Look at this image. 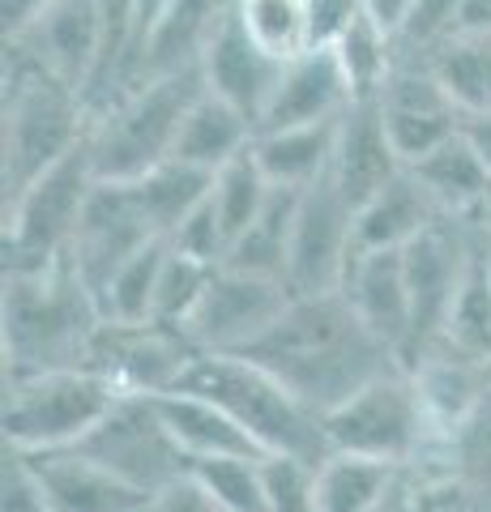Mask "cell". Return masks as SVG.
<instances>
[{"mask_svg": "<svg viewBox=\"0 0 491 512\" xmlns=\"http://www.w3.org/2000/svg\"><path fill=\"white\" fill-rule=\"evenodd\" d=\"M240 355L274 372L316 414L342 406L355 389H363L389 367H406L355 316L342 291L291 295L287 312Z\"/></svg>", "mask_w": 491, "mask_h": 512, "instance_id": "1", "label": "cell"}, {"mask_svg": "<svg viewBox=\"0 0 491 512\" xmlns=\"http://www.w3.org/2000/svg\"><path fill=\"white\" fill-rule=\"evenodd\" d=\"M103 320L99 299L77 278L69 256L39 269H5V299H0L5 372L90 367Z\"/></svg>", "mask_w": 491, "mask_h": 512, "instance_id": "2", "label": "cell"}, {"mask_svg": "<svg viewBox=\"0 0 491 512\" xmlns=\"http://www.w3.org/2000/svg\"><path fill=\"white\" fill-rule=\"evenodd\" d=\"M0 184L5 205L86 141L90 107L69 82L5 47V107H0Z\"/></svg>", "mask_w": 491, "mask_h": 512, "instance_id": "3", "label": "cell"}, {"mask_svg": "<svg viewBox=\"0 0 491 512\" xmlns=\"http://www.w3.org/2000/svg\"><path fill=\"white\" fill-rule=\"evenodd\" d=\"M201 90L205 77L201 64H193V69L141 77L137 86L99 107L86 128L94 175L99 180H137L150 167L167 163L176 154L188 107L201 99Z\"/></svg>", "mask_w": 491, "mask_h": 512, "instance_id": "4", "label": "cell"}, {"mask_svg": "<svg viewBox=\"0 0 491 512\" xmlns=\"http://www.w3.org/2000/svg\"><path fill=\"white\" fill-rule=\"evenodd\" d=\"M180 389L201 393L214 406H223L261 453L304 461H321L329 453L321 414L308 410L274 372H265L248 355H210V350H201L193 367L184 372Z\"/></svg>", "mask_w": 491, "mask_h": 512, "instance_id": "5", "label": "cell"}, {"mask_svg": "<svg viewBox=\"0 0 491 512\" xmlns=\"http://www.w3.org/2000/svg\"><path fill=\"white\" fill-rule=\"evenodd\" d=\"M329 453H359L376 461H393L427 483L436 470V457L445 440H440L436 423L427 419V406L419 397V384L410 367H389L363 389H355L342 406L321 414Z\"/></svg>", "mask_w": 491, "mask_h": 512, "instance_id": "6", "label": "cell"}, {"mask_svg": "<svg viewBox=\"0 0 491 512\" xmlns=\"http://www.w3.org/2000/svg\"><path fill=\"white\" fill-rule=\"evenodd\" d=\"M120 389L94 367L5 372V444L13 453H52L90 436Z\"/></svg>", "mask_w": 491, "mask_h": 512, "instance_id": "7", "label": "cell"}, {"mask_svg": "<svg viewBox=\"0 0 491 512\" xmlns=\"http://www.w3.org/2000/svg\"><path fill=\"white\" fill-rule=\"evenodd\" d=\"M94 184L99 175H94L86 141L47 167L39 180H30L5 205V269H39L65 261Z\"/></svg>", "mask_w": 491, "mask_h": 512, "instance_id": "8", "label": "cell"}, {"mask_svg": "<svg viewBox=\"0 0 491 512\" xmlns=\"http://www.w3.org/2000/svg\"><path fill=\"white\" fill-rule=\"evenodd\" d=\"M73 448L94 457L112 474L129 478L133 487L150 491V495L158 487L176 483L180 474H188L184 448L167 431L163 414H158V402L146 393H120L112 410L90 427V436Z\"/></svg>", "mask_w": 491, "mask_h": 512, "instance_id": "9", "label": "cell"}, {"mask_svg": "<svg viewBox=\"0 0 491 512\" xmlns=\"http://www.w3.org/2000/svg\"><path fill=\"white\" fill-rule=\"evenodd\" d=\"M291 295L295 291L282 278H261L218 265L205 295L197 299V308L180 325V333L197 350H210V355H240L287 312Z\"/></svg>", "mask_w": 491, "mask_h": 512, "instance_id": "10", "label": "cell"}, {"mask_svg": "<svg viewBox=\"0 0 491 512\" xmlns=\"http://www.w3.org/2000/svg\"><path fill=\"white\" fill-rule=\"evenodd\" d=\"M483 222H462V218H436L423 235H415L402 248L406 265V286H410V312H415V350L432 346L449 320V308L466 282V269L479 248Z\"/></svg>", "mask_w": 491, "mask_h": 512, "instance_id": "11", "label": "cell"}, {"mask_svg": "<svg viewBox=\"0 0 491 512\" xmlns=\"http://www.w3.org/2000/svg\"><path fill=\"white\" fill-rule=\"evenodd\" d=\"M351 256H355V205L325 175L321 184L299 192L287 286L295 295L338 291L346 269H351Z\"/></svg>", "mask_w": 491, "mask_h": 512, "instance_id": "12", "label": "cell"}, {"mask_svg": "<svg viewBox=\"0 0 491 512\" xmlns=\"http://www.w3.org/2000/svg\"><path fill=\"white\" fill-rule=\"evenodd\" d=\"M154 227L146 210H141L137 192L129 180H99L82 210V222L73 231L69 244V265L77 269V278L90 286L94 299H103L107 282L120 274L124 261L154 244Z\"/></svg>", "mask_w": 491, "mask_h": 512, "instance_id": "13", "label": "cell"}, {"mask_svg": "<svg viewBox=\"0 0 491 512\" xmlns=\"http://www.w3.org/2000/svg\"><path fill=\"white\" fill-rule=\"evenodd\" d=\"M372 103L406 167L419 163L423 154H432L436 146H445L449 137H457L466 128V111L440 86V77L432 73L427 60L398 56V64H393V73L385 77V86L376 90Z\"/></svg>", "mask_w": 491, "mask_h": 512, "instance_id": "14", "label": "cell"}, {"mask_svg": "<svg viewBox=\"0 0 491 512\" xmlns=\"http://www.w3.org/2000/svg\"><path fill=\"white\" fill-rule=\"evenodd\" d=\"M197 355L201 350L180 329L158 325V320H141V325L103 320L90 350V367L103 372L120 393L163 397L171 389H180V380Z\"/></svg>", "mask_w": 491, "mask_h": 512, "instance_id": "15", "label": "cell"}, {"mask_svg": "<svg viewBox=\"0 0 491 512\" xmlns=\"http://www.w3.org/2000/svg\"><path fill=\"white\" fill-rule=\"evenodd\" d=\"M5 47L43 64L86 99L103 47V0H52L26 30L9 35Z\"/></svg>", "mask_w": 491, "mask_h": 512, "instance_id": "16", "label": "cell"}, {"mask_svg": "<svg viewBox=\"0 0 491 512\" xmlns=\"http://www.w3.org/2000/svg\"><path fill=\"white\" fill-rule=\"evenodd\" d=\"M13 453V448H9ZM35 478L52 512H146L150 491L133 487L129 478L112 474L94 457L77 448H52V453H13Z\"/></svg>", "mask_w": 491, "mask_h": 512, "instance_id": "17", "label": "cell"}, {"mask_svg": "<svg viewBox=\"0 0 491 512\" xmlns=\"http://www.w3.org/2000/svg\"><path fill=\"white\" fill-rule=\"evenodd\" d=\"M338 291L355 308V316L363 325H368L402 363H410V350H415V312H410L402 248L355 252Z\"/></svg>", "mask_w": 491, "mask_h": 512, "instance_id": "18", "label": "cell"}, {"mask_svg": "<svg viewBox=\"0 0 491 512\" xmlns=\"http://www.w3.org/2000/svg\"><path fill=\"white\" fill-rule=\"evenodd\" d=\"M355 103V90L346 82V69L334 47H304L299 56L282 60L278 86L261 111V128H291V124H316L338 120Z\"/></svg>", "mask_w": 491, "mask_h": 512, "instance_id": "19", "label": "cell"}, {"mask_svg": "<svg viewBox=\"0 0 491 512\" xmlns=\"http://www.w3.org/2000/svg\"><path fill=\"white\" fill-rule=\"evenodd\" d=\"M406 367L419 384L427 419L436 423L440 440H449L453 431L491 397V363L470 359V355H462V350H453L449 342L423 346Z\"/></svg>", "mask_w": 491, "mask_h": 512, "instance_id": "20", "label": "cell"}, {"mask_svg": "<svg viewBox=\"0 0 491 512\" xmlns=\"http://www.w3.org/2000/svg\"><path fill=\"white\" fill-rule=\"evenodd\" d=\"M402 171H406V163H402V154L393 150L376 103L372 99H355L338 120V146H334L329 180H334L342 197L359 210L372 192H380L393 175H402Z\"/></svg>", "mask_w": 491, "mask_h": 512, "instance_id": "21", "label": "cell"}, {"mask_svg": "<svg viewBox=\"0 0 491 512\" xmlns=\"http://www.w3.org/2000/svg\"><path fill=\"white\" fill-rule=\"evenodd\" d=\"M278 73H282V60L269 56L265 47L248 35L240 13H231V18L223 22V30L214 35V43L205 47V56H201L205 90L235 103L240 111H248L257 124H261V111L269 103V94H274V86H278Z\"/></svg>", "mask_w": 491, "mask_h": 512, "instance_id": "22", "label": "cell"}, {"mask_svg": "<svg viewBox=\"0 0 491 512\" xmlns=\"http://www.w3.org/2000/svg\"><path fill=\"white\" fill-rule=\"evenodd\" d=\"M235 13V0H167L158 9L146 43H141L137 82L154 73H176L201 64L205 47L223 30V22Z\"/></svg>", "mask_w": 491, "mask_h": 512, "instance_id": "23", "label": "cell"}, {"mask_svg": "<svg viewBox=\"0 0 491 512\" xmlns=\"http://www.w3.org/2000/svg\"><path fill=\"white\" fill-rule=\"evenodd\" d=\"M410 175L423 184V192L436 201V210L445 218L483 222L487 227L491 171L483 163V154L474 150V141L466 137V128L457 137H449L445 146H436L432 154H423L419 163H410Z\"/></svg>", "mask_w": 491, "mask_h": 512, "instance_id": "24", "label": "cell"}, {"mask_svg": "<svg viewBox=\"0 0 491 512\" xmlns=\"http://www.w3.org/2000/svg\"><path fill=\"white\" fill-rule=\"evenodd\" d=\"M338 120L291 124V128H261L257 141H252V158L261 163L265 180L274 188H295V192L321 184L329 175V167H334Z\"/></svg>", "mask_w": 491, "mask_h": 512, "instance_id": "25", "label": "cell"}, {"mask_svg": "<svg viewBox=\"0 0 491 512\" xmlns=\"http://www.w3.org/2000/svg\"><path fill=\"white\" fill-rule=\"evenodd\" d=\"M436 218H445L436 210V201L423 192V184L410 175H402L372 192L368 201L355 210V252H380V248H406L415 235H423Z\"/></svg>", "mask_w": 491, "mask_h": 512, "instance_id": "26", "label": "cell"}, {"mask_svg": "<svg viewBox=\"0 0 491 512\" xmlns=\"http://www.w3.org/2000/svg\"><path fill=\"white\" fill-rule=\"evenodd\" d=\"M158 402V414H163L167 431L176 436V444L184 448L188 461L201 457H265L252 436L231 419L223 406H214L210 397L188 393V389H171Z\"/></svg>", "mask_w": 491, "mask_h": 512, "instance_id": "27", "label": "cell"}, {"mask_svg": "<svg viewBox=\"0 0 491 512\" xmlns=\"http://www.w3.org/2000/svg\"><path fill=\"white\" fill-rule=\"evenodd\" d=\"M252 141H257V120L235 103L201 90V99L188 107V116H184L176 154L171 158H184V163H193L201 171H218V167H227L231 158L248 154Z\"/></svg>", "mask_w": 491, "mask_h": 512, "instance_id": "28", "label": "cell"}, {"mask_svg": "<svg viewBox=\"0 0 491 512\" xmlns=\"http://www.w3.org/2000/svg\"><path fill=\"white\" fill-rule=\"evenodd\" d=\"M406 478L410 470L393 466V461L334 448L316 461V504H321V512H376Z\"/></svg>", "mask_w": 491, "mask_h": 512, "instance_id": "29", "label": "cell"}, {"mask_svg": "<svg viewBox=\"0 0 491 512\" xmlns=\"http://www.w3.org/2000/svg\"><path fill=\"white\" fill-rule=\"evenodd\" d=\"M141 210H146L150 227L158 239H171L180 231V222L197 210V205L210 197L214 188V171H201L193 163H184V158H167V163L150 167L146 175H137L129 180Z\"/></svg>", "mask_w": 491, "mask_h": 512, "instance_id": "30", "label": "cell"}, {"mask_svg": "<svg viewBox=\"0 0 491 512\" xmlns=\"http://www.w3.org/2000/svg\"><path fill=\"white\" fill-rule=\"evenodd\" d=\"M295 205H299L295 188H274V197L265 201V210L257 214V222H252V227L227 248L223 265L244 269V274H261V278H282V282H287Z\"/></svg>", "mask_w": 491, "mask_h": 512, "instance_id": "31", "label": "cell"}, {"mask_svg": "<svg viewBox=\"0 0 491 512\" xmlns=\"http://www.w3.org/2000/svg\"><path fill=\"white\" fill-rule=\"evenodd\" d=\"M427 483L491 500V397L445 440Z\"/></svg>", "mask_w": 491, "mask_h": 512, "instance_id": "32", "label": "cell"}, {"mask_svg": "<svg viewBox=\"0 0 491 512\" xmlns=\"http://www.w3.org/2000/svg\"><path fill=\"white\" fill-rule=\"evenodd\" d=\"M436 342H449L453 350H462L470 359L491 363V265H487V227L474 248V261L466 269V282L457 291L449 320L440 329Z\"/></svg>", "mask_w": 491, "mask_h": 512, "instance_id": "33", "label": "cell"}, {"mask_svg": "<svg viewBox=\"0 0 491 512\" xmlns=\"http://www.w3.org/2000/svg\"><path fill=\"white\" fill-rule=\"evenodd\" d=\"M427 64L466 116L491 111V35H453L427 56Z\"/></svg>", "mask_w": 491, "mask_h": 512, "instance_id": "34", "label": "cell"}, {"mask_svg": "<svg viewBox=\"0 0 491 512\" xmlns=\"http://www.w3.org/2000/svg\"><path fill=\"white\" fill-rule=\"evenodd\" d=\"M274 197V184L265 180L261 163L248 154L231 158L227 167L214 171V188H210V205L218 222H223V235H227V248L240 239L252 222H257V214L265 210V201Z\"/></svg>", "mask_w": 491, "mask_h": 512, "instance_id": "35", "label": "cell"}, {"mask_svg": "<svg viewBox=\"0 0 491 512\" xmlns=\"http://www.w3.org/2000/svg\"><path fill=\"white\" fill-rule=\"evenodd\" d=\"M334 52L346 69V82H351L355 99H376V90L385 86V77L393 73V64H398V43L385 26L368 13H359L351 22V30L334 43Z\"/></svg>", "mask_w": 491, "mask_h": 512, "instance_id": "36", "label": "cell"}, {"mask_svg": "<svg viewBox=\"0 0 491 512\" xmlns=\"http://www.w3.org/2000/svg\"><path fill=\"white\" fill-rule=\"evenodd\" d=\"M163 256H167V239H154V244L141 248L133 261L120 265V274L107 282V291L99 299L107 320H120V325L154 320V295H158V274H163Z\"/></svg>", "mask_w": 491, "mask_h": 512, "instance_id": "37", "label": "cell"}, {"mask_svg": "<svg viewBox=\"0 0 491 512\" xmlns=\"http://www.w3.org/2000/svg\"><path fill=\"white\" fill-rule=\"evenodd\" d=\"M261 461L265 457H201L188 461V474L205 487L218 512H269Z\"/></svg>", "mask_w": 491, "mask_h": 512, "instance_id": "38", "label": "cell"}, {"mask_svg": "<svg viewBox=\"0 0 491 512\" xmlns=\"http://www.w3.org/2000/svg\"><path fill=\"white\" fill-rule=\"evenodd\" d=\"M235 13L252 39L269 56L291 60L308 47V9L304 0H235Z\"/></svg>", "mask_w": 491, "mask_h": 512, "instance_id": "39", "label": "cell"}, {"mask_svg": "<svg viewBox=\"0 0 491 512\" xmlns=\"http://www.w3.org/2000/svg\"><path fill=\"white\" fill-rule=\"evenodd\" d=\"M218 265H205L197 256H184L167 244V256H163V274H158V295H154V320L158 325H171L180 329L188 312L197 308V299L205 295Z\"/></svg>", "mask_w": 491, "mask_h": 512, "instance_id": "40", "label": "cell"}, {"mask_svg": "<svg viewBox=\"0 0 491 512\" xmlns=\"http://www.w3.org/2000/svg\"><path fill=\"white\" fill-rule=\"evenodd\" d=\"M457 13L462 0H415L406 13V22L398 26V56L402 60H427L440 43H449L457 35Z\"/></svg>", "mask_w": 491, "mask_h": 512, "instance_id": "41", "label": "cell"}, {"mask_svg": "<svg viewBox=\"0 0 491 512\" xmlns=\"http://www.w3.org/2000/svg\"><path fill=\"white\" fill-rule=\"evenodd\" d=\"M261 470L269 512H321V504H316V461L265 453Z\"/></svg>", "mask_w": 491, "mask_h": 512, "instance_id": "42", "label": "cell"}, {"mask_svg": "<svg viewBox=\"0 0 491 512\" xmlns=\"http://www.w3.org/2000/svg\"><path fill=\"white\" fill-rule=\"evenodd\" d=\"M308 9V47H334L363 13V0H304Z\"/></svg>", "mask_w": 491, "mask_h": 512, "instance_id": "43", "label": "cell"}, {"mask_svg": "<svg viewBox=\"0 0 491 512\" xmlns=\"http://www.w3.org/2000/svg\"><path fill=\"white\" fill-rule=\"evenodd\" d=\"M146 512H218V508H214V500L205 495V487L197 483L193 474H180L176 483L158 487V491L150 495Z\"/></svg>", "mask_w": 491, "mask_h": 512, "instance_id": "44", "label": "cell"}, {"mask_svg": "<svg viewBox=\"0 0 491 512\" xmlns=\"http://www.w3.org/2000/svg\"><path fill=\"white\" fill-rule=\"evenodd\" d=\"M0 512H52V504L35 487V478L26 474V466L13 453L5 457V504H0Z\"/></svg>", "mask_w": 491, "mask_h": 512, "instance_id": "45", "label": "cell"}, {"mask_svg": "<svg viewBox=\"0 0 491 512\" xmlns=\"http://www.w3.org/2000/svg\"><path fill=\"white\" fill-rule=\"evenodd\" d=\"M47 5H52V0H0V26H5V39L26 30Z\"/></svg>", "mask_w": 491, "mask_h": 512, "instance_id": "46", "label": "cell"}, {"mask_svg": "<svg viewBox=\"0 0 491 512\" xmlns=\"http://www.w3.org/2000/svg\"><path fill=\"white\" fill-rule=\"evenodd\" d=\"M410 5H415V0H363V13H368V18H376L380 26L389 30V35H398V26L406 22Z\"/></svg>", "mask_w": 491, "mask_h": 512, "instance_id": "47", "label": "cell"}, {"mask_svg": "<svg viewBox=\"0 0 491 512\" xmlns=\"http://www.w3.org/2000/svg\"><path fill=\"white\" fill-rule=\"evenodd\" d=\"M457 35H491V0H462Z\"/></svg>", "mask_w": 491, "mask_h": 512, "instance_id": "48", "label": "cell"}, {"mask_svg": "<svg viewBox=\"0 0 491 512\" xmlns=\"http://www.w3.org/2000/svg\"><path fill=\"white\" fill-rule=\"evenodd\" d=\"M466 137L474 141V150L483 154V163L491 171V111H479V116H466ZM491 222V214H487Z\"/></svg>", "mask_w": 491, "mask_h": 512, "instance_id": "49", "label": "cell"}, {"mask_svg": "<svg viewBox=\"0 0 491 512\" xmlns=\"http://www.w3.org/2000/svg\"><path fill=\"white\" fill-rule=\"evenodd\" d=\"M419 495H423V483H419V478H415V474H410V478H406V483H402L398 491H393V495H389V500H385V504H380L376 512H419Z\"/></svg>", "mask_w": 491, "mask_h": 512, "instance_id": "50", "label": "cell"}, {"mask_svg": "<svg viewBox=\"0 0 491 512\" xmlns=\"http://www.w3.org/2000/svg\"><path fill=\"white\" fill-rule=\"evenodd\" d=\"M440 491H445V504H449V512H491V500H474V495L449 491V487H440Z\"/></svg>", "mask_w": 491, "mask_h": 512, "instance_id": "51", "label": "cell"}, {"mask_svg": "<svg viewBox=\"0 0 491 512\" xmlns=\"http://www.w3.org/2000/svg\"><path fill=\"white\" fill-rule=\"evenodd\" d=\"M419 512H449L445 504V491L432 487V483H423V495H419Z\"/></svg>", "mask_w": 491, "mask_h": 512, "instance_id": "52", "label": "cell"}, {"mask_svg": "<svg viewBox=\"0 0 491 512\" xmlns=\"http://www.w3.org/2000/svg\"><path fill=\"white\" fill-rule=\"evenodd\" d=\"M487 265H491V231H487Z\"/></svg>", "mask_w": 491, "mask_h": 512, "instance_id": "53", "label": "cell"}, {"mask_svg": "<svg viewBox=\"0 0 491 512\" xmlns=\"http://www.w3.org/2000/svg\"><path fill=\"white\" fill-rule=\"evenodd\" d=\"M487 231H491V222H487Z\"/></svg>", "mask_w": 491, "mask_h": 512, "instance_id": "54", "label": "cell"}]
</instances>
